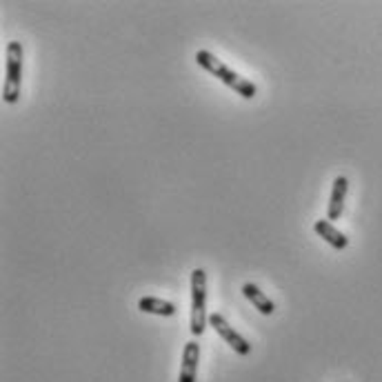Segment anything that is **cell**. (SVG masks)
<instances>
[{
    "instance_id": "obj_1",
    "label": "cell",
    "mask_w": 382,
    "mask_h": 382,
    "mask_svg": "<svg viewBox=\"0 0 382 382\" xmlns=\"http://www.w3.org/2000/svg\"><path fill=\"white\" fill-rule=\"evenodd\" d=\"M196 63L201 65L205 71H209L211 76H216V78H218L222 85L232 87V89L236 91V94L242 96L244 100H251V98L258 94V89H256V85H253L251 80L242 78L240 73H236L234 69H229V67L222 63V60H218L211 52L201 49V52L196 54Z\"/></svg>"
},
{
    "instance_id": "obj_2",
    "label": "cell",
    "mask_w": 382,
    "mask_h": 382,
    "mask_svg": "<svg viewBox=\"0 0 382 382\" xmlns=\"http://www.w3.org/2000/svg\"><path fill=\"white\" fill-rule=\"evenodd\" d=\"M207 323V273L198 267L191 271V333L203 335Z\"/></svg>"
},
{
    "instance_id": "obj_3",
    "label": "cell",
    "mask_w": 382,
    "mask_h": 382,
    "mask_svg": "<svg viewBox=\"0 0 382 382\" xmlns=\"http://www.w3.org/2000/svg\"><path fill=\"white\" fill-rule=\"evenodd\" d=\"M20 78H23V44L9 42L7 44V76H5V87H3V100L7 105L18 102Z\"/></svg>"
},
{
    "instance_id": "obj_4",
    "label": "cell",
    "mask_w": 382,
    "mask_h": 382,
    "mask_svg": "<svg viewBox=\"0 0 382 382\" xmlns=\"http://www.w3.org/2000/svg\"><path fill=\"white\" fill-rule=\"evenodd\" d=\"M209 325L216 329V333L220 335V338L232 347L236 354H240V356H249L251 354V345L242 338V335L227 323L225 320V316H220V314H211L209 316Z\"/></svg>"
},
{
    "instance_id": "obj_5",
    "label": "cell",
    "mask_w": 382,
    "mask_h": 382,
    "mask_svg": "<svg viewBox=\"0 0 382 382\" xmlns=\"http://www.w3.org/2000/svg\"><path fill=\"white\" fill-rule=\"evenodd\" d=\"M198 362H201V345H198L196 340H191L185 345V351H182V364H180L178 382H196Z\"/></svg>"
},
{
    "instance_id": "obj_6",
    "label": "cell",
    "mask_w": 382,
    "mask_h": 382,
    "mask_svg": "<svg viewBox=\"0 0 382 382\" xmlns=\"http://www.w3.org/2000/svg\"><path fill=\"white\" fill-rule=\"evenodd\" d=\"M347 189H349V180L345 176H338L333 180V189H331V198L327 205V220H340L342 211H345V198H347Z\"/></svg>"
},
{
    "instance_id": "obj_7",
    "label": "cell",
    "mask_w": 382,
    "mask_h": 382,
    "mask_svg": "<svg viewBox=\"0 0 382 382\" xmlns=\"http://www.w3.org/2000/svg\"><path fill=\"white\" fill-rule=\"evenodd\" d=\"M314 232H316L320 238H323L327 244H331L333 249H347L349 238L340 232V229H335L333 222H329V220H316Z\"/></svg>"
},
{
    "instance_id": "obj_8",
    "label": "cell",
    "mask_w": 382,
    "mask_h": 382,
    "mask_svg": "<svg viewBox=\"0 0 382 382\" xmlns=\"http://www.w3.org/2000/svg\"><path fill=\"white\" fill-rule=\"evenodd\" d=\"M242 294H244V298H247L261 314L271 316L273 311H276V304H273V302L269 300V296H267L265 292H261V289H258L256 285L244 282V285H242Z\"/></svg>"
},
{
    "instance_id": "obj_9",
    "label": "cell",
    "mask_w": 382,
    "mask_h": 382,
    "mask_svg": "<svg viewBox=\"0 0 382 382\" xmlns=\"http://www.w3.org/2000/svg\"><path fill=\"white\" fill-rule=\"evenodd\" d=\"M138 309L143 314H154V316H165L169 318L176 314V304L169 302V300H160V298H154V296H145L138 300Z\"/></svg>"
}]
</instances>
